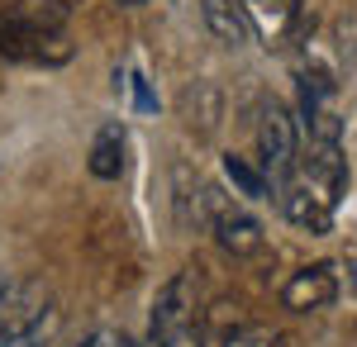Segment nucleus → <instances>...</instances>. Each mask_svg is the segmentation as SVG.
I'll return each instance as SVG.
<instances>
[{
  "label": "nucleus",
  "instance_id": "nucleus-1",
  "mask_svg": "<svg viewBox=\"0 0 357 347\" xmlns=\"http://www.w3.org/2000/svg\"><path fill=\"white\" fill-rule=\"evenodd\" d=\"M257 153H262V171L267 181L286 186L296 181V167H301V129H296V114L281 105V100H267L262 105V119H257Z\"/></svg>",
  "mask_w": 357,
  "mask_h": 347
},
{
  "label": "nucleus",
  "instance_id": "nucleus-2",
  "mask_svg": "<svg viewBox=\"0 0 357 347\" xmlns=\"http://www.w3.org/2000/svg\"><path fill=\"white\" fill-rule=\"evenodd\" d=\"M200 205L210 214V229H215V242H220L229 257H257L262 247H267V233H262V224L243 210V205H234V200H220V190H205L200 195Z\"/></svg>",
  "mask_w": 357,
  "mask_h": 347
},
{
  "label": "nucleus",
  "instance_id": "nucleus-3",
  "mask_svg": "<svg viewBox=\"0 0 357 347\" xmlns=\"http://www.w3.org/2000/svg\"><path fill=\"white\" fill-rule=\"evenodd\" d=\"M48 328H53V304L10 291V300L0 304V347H43Z\"/></svg>",
  "mask_w": 357,
  "mask_h": 347
},
{
  "label": "nucleus",
  "instance_id": "nucleus-4",
  "mask_svg": "<svg viewBox=\"0 0 357 347\" xmlns=\"http://www.w3.org/2000/svg\"><path fill=\"white\" fill-rule=\"evenodd\" d=\"M276 205H281V214H286L296 229H305V233H314V238L333 233L338 205H333L329 195H319L310 181H286V186H276Z\"/></svg>",
  "mask_w": 357,
  "mask_h": 347
},
{
  "label": "nucleus",
  "instance_id": "nucleus-5",
  "mask_svg": "<svg viewBox=\"0 0 357 347\" xmlns=\"http://www.w3.org/2000/svg\"><path fill=\"white\" fill-rule=\"evenodd\" d=\"M181 333H191V281H186V271L162 281V291L153 300V319H148V343H167Z\"/></svg>",
  "mask_w": 357,
  "mask_h": 347
},
{
  "label": "nucleus",
  "instance_id": "nucleus-6",
  "mask_svg": "<svg viewBox=\"0 0 357 347\" xmlns=\"http://www.w3.org/2000/svg\"><path fill=\"white\" fill-rule=\"evenodd\" d=\"M338 300V276H333L329 262H314V267L291 271V281L281 286V304L291 314H319Z\"/></svg>",
  "mask_w": 357,
  "mask_h": 347
},
{
  "label": "nucleus",
  "instance_id": "nucleus-7",
  "mask_svg": "<svg viewBox=\"0 0 357 347\" xmlns=\"http://www.w3.org/2000/svg\"><path fill=\"white\" fill-rule=\"evenodd\" d=\"M319 195H329L333 205L343 200L348 190V157H343V143L338 138H305V176Z\"/></svg>",
  "mask_w": 357,
  "mask_h": 347
},
{
  "label": "nucleus",
  "instance_id": "nucleus-8",
  "mask_svg": "<svg viewBox=\"0 0 357 347\" xmlns=\"http://www.w3.org/2000/svg\"><path fill=\"white\" fill-rule=\"evenodd\" d=\"M252 24V38L262 43H286L301 24V0H238Z\"/></svg>",
  "mask_w": 357,
  "mask_h": 347
},
{
  "label": "nucleus",
  "instance_id": "nucleus-9",
  "mask_svg": "<svg viewBox=\"0 0 357 347\" xmlns=\"http://www.w3.org/2000/svg\"><path fill=\"white\" fill-rule=\"evenodd\" d=\"M200 20L224 48H248L252 43V24H248L238 0H200Z\"/></svg>",
  "mask_w": 357,
  "mask_h": 347
},
{
  "label": "nucleus",
  "instance_id": "nucleus-10",
  "mask_svg": "<svg viewBox=\"0 0 357 347\" xmlns=\"http://www.w3.org/2000/svg\"><path fill=\"white\" fill-rule=\"evenodd\" d=\"M220 171H224V181L234 186V195H243V200H272V195H276L272 181H267V171L252 167L248 157H238V153H224Z\"/></svg>",
  "mask_w": 357,
  "mask_h": 347
},
{
  "label": "nucleus",
  "instance_id": "nucleus-11",
  "mask_svg": "<svg viewBox=\"0 0 357 347\" xmlns=\"http://www.w3.org/2000/svg\"><path fill=\"white\" fill-rule=\"evenodd\" d=\"M91 176H100V181H119V171H124V129L119 124H105L96 143H91Z\"/></svg>",
  "mask_w": 357,
  "mask_h": 347
},
{
  "label": "nucleus",
  "instance_id": "nucleus-12",
  "mask_svg": "<svg viewBox=\"0 0 357 347\" xmlns=\"http://www.w3.org/2000/svg\"><path fill=\"white\" fill-rule=\"evenodd\" d=\"M272 343H276V338L267 333V328H234L220 347H272Z\"/></svg>",
  "mask_w": 357,
  "mask_h": 347
},
{
  "label": "nucleus",
  "instance_id": "nucleus-13",
  "mask_svg": "<svg viewBox=\"0 0 357 347\" xmlns=\"http://www.w3.org/2000/svg\"><path fill=\"white\" fill-rule=\"evenodd\" d=\"M110 5H119V10H138V5H148V0H110Z\"/></svg>",
  "mask_w": 357,
  "mask_h": 347
},
{
  "label": "nucleus",
  "instance_id": "nucleus-14",
  "mask_svg": "<svg viewBox=\"0 0 357 347\" xmlns=\"http://www.w3.org/2000/svg\"><path fill=\"white\" fill-rule=\"evenodd\" d=\"M5 300H10V286H5V281H0V304H5Z\"/></svg>",
  "mask_w": 357,
  "mask_h": 347
}]
</instances>
